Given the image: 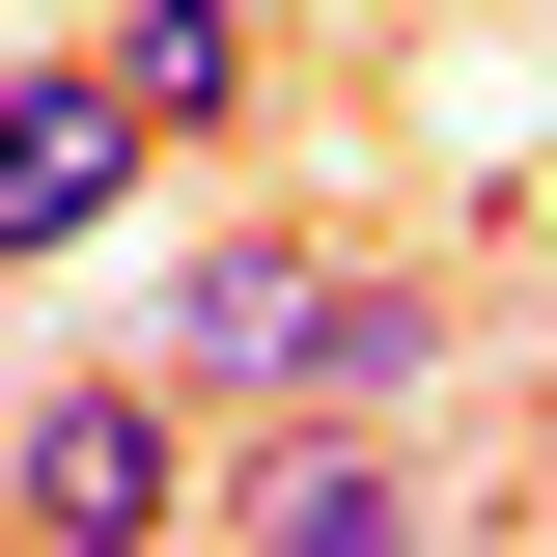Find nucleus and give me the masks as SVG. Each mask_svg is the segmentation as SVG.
Segmentation results:
<instances>
[{
  "label": "nucleus",
  "instance_id": "1",
  "mask_svg": "<svg viewBox=\"0 0 557 557\" xmlns=\"http://www.w3.org/2000/svg\"><path fill=\"white\" fill-rule=\"evenodd\" d=\"M0 530H28V557H139V530H196V391H168V362L28 391V418H0Z\"/></svg>",
  "mask_w": 557,
  "mask_h": 557
},
{
  "label": "nucleus",
  "instance_id": "2",
  "mask_svg": "<svg viewBox=\"0 0 557 557\" xmlns=\"http://www.w3.org/2000/svg\"><path fill=\"white\" fill-rule=\"evenodd\" d=\"M196 530H251V557H418V530H474V502L418 474V446H362V418L251 391V446H196Z\"/></svg>",
  "mask_w": 557,
  "mask_h": 557
},
{
  "label": "nucleus",
  "instance_id": "3",
  "mask_svg": "<svg viewBox=\"0 0 557 557\" xmlns=\"http://www.w3.org/2000/svg\"><path fill=\"white\" fill-rule=\"evenodd\" d=\"M307 278H335L307 223H196V251H168V307H139V362H168L196 418H251V391H278V335H307Z\"/></svg>",
  "mask_w": 557,
  "mask_h": 557
},
{
  "label": "nucleus",
  "instance_id": "4",
  "mask_svg": "<svg viewBox=\"0 0 557 557\" xmlns=\"http://www.w3.org/2000/svg\"><path fill=\"white\" fill-rule=\"evenodd\" d=\"M112 196H139V112H112L84 57H0V278H28V251H84Z\"/></svg>",
  "mask_w": 557,
  "mask_h": 557
},
{
  "label": "nucleus",
  "instance_id": "5",
  "mask_svg": "<svg viewBox=\"0 0 557 557\" xmlns=\"http://www.w3.org/2000/svg\"><path fill=\"white\" fill-rule=\"evenodd\" d=\"M84 84L139 112V168H196V139H251V0H112Z\"/></svg>",
  "mask_w": 557,
  "mask_h": 557
},
{
  "label": "nucleus",
  "instance_id": "6",
  "mask_svg": "<svg viewBox=\"0 0 557 557\" xmlns=\"http://www.w3.org/2000/svg\"><path fill=\"white\" fill-rule=\"evenodd\" d=\"M278 391H307V418H391V391H446V278H307V335H278Z\"/></svg>",
  "mask_w": 557,
  "mask_h": 557
}]
</instances>
